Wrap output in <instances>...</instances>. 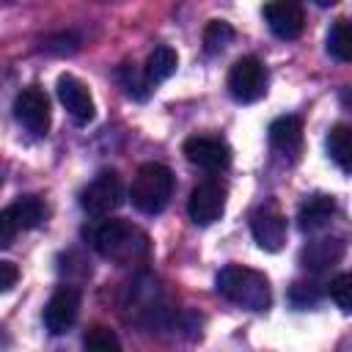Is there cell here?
Wrapping results in <instances>:
<instances>
[{"label":"cell","instance_id":"1","mask_svg":"<svg viewBox=\"0 0 352 352\" xmlns=\"http://www.w3.org/2000/svg\"><path fill=\"white\" fill-rule=\"evenodd\" d=\"M91 245L102 258L118 261V264H132L148 256L151 245L146 231L132 226L129 220H104L91 231Z\"/></svg>","mask_w":352,"mask_h":352},{"label":"cell","instance_id":"2","mask_svg":"<svg viewBox=\"0 0 352 352\" xmlns=\"http://www.w3.org/2000/svg\"><path fill=\"white\" fill-rule=\"evenodd\" d=\"M214 286H217L220 297H226L228 302H234L239 308H248V311H267L270 302H272L267 275L253 270V267L228 264L217 272Z\"/></svg>","mask_w":352,"mask_h":352},{"label":"cell","instance_id":"3","mask_svg":"<svg viewBox=\"0 0 352 352\" xmlns=\"http://www.w3.org/2000/svg\"><path fill=\"white\" fill-rule=\"evenodd\" d=\"M173 195V173L162 162H143L132 179L129 198L143 214H160Z\"/></svg>","mask_w":352,"mask_h":352},{"label":"cell","instance_id":"4","mask_svg":"<svg viewBox=\"0 0 352 352\" xmlns=\"http://www.w3.org/2000/svg\"><path fill=\"white\" fill-rule=\"evenodd\" d=\"M124 204V182L116 170H99L80 192V206L91 217H107Z\"/></svg>","mask_w":352,"mask_h":352},{"label":"cell","instance_id":"5","mask_svg":"<svg viewBox=\"0 0 352 352\" xmlns=\"http://www.w3.org/2000/svg\"><path fill=\"white\" fill-rule=\"evenodd\" d=\"M228 94L242 104L258 102L267 94V69H264V63L253 55L239 58L228 72Z\"/></svg>","mask_w":352,"mask_h":352},{"label":"cell","instance_id":"6","mask_svg":"<svg viewBox=\"0 0 352 352\" xmlns=\"http://www.w3.org/2000/svg\"><path fill=\"white\" fill-rule=\"evenodd\" d=\"M47 214V206L36 195H22L0 212V245H8L16 234L36 228Z\"/></svg>","mask_w":352,"mask_h":352},{"label":"cell","instance_id":"7","mask_svg":"<svg viewBox=\"0 0 352 352\" xmlns=\"http://www.w3.org/2000/svg\"><path fill=\"white\" fill-rule=\"evenodd\" d=\"M14 118L36 138L50 132V99L41 88H22L14 99Z\"/></svg>","mask_w":352,"mask_h":352},{"label":"cell","instance_id":"8","mask_svg":"<svg viewBox=\"0 0 352 352\" xmlns=\"http://www.w3.org/2000/svg\"><path fill=\"white\" fill-rule=\"evenodd\" d=\"M187 162L209 170V173H217V170H226L228 162H231V148L223 138H212V135H192L184 140L182 146Z\"/></svg>","mask_w":352,"mask_h":352},{"label":"cell","instance_id":"9","mask_svg":"<svg viewBox=\"0 0 352 352\" xmlns=\"http://www.w3.org/2000/svg\"><path fill=\"white\" fill-rule=\"evenodd\" d=\"M187 212L195 226H212L226 212V187L217 182L195 184L190 192V201H187Z\"/></svg>","mask_w":352,"mask_h":352},{"label":"cell","instance_id":"10","mask_svg":"<svg viewBox=\"0 0 352 352\" xmlns=\"http://www.w3.org/2000/svg\"><path fill=\"white\" fill-rule=\"evenodd\" d=\"M77 314H80V292L74 286H60L47 300L41 319L52 336H60L77 322Z\"/></svg>","mask_w":352,"mask_h":352},{"label":"cell","instance_id":"11","mask_svg":"<svg viewBox=\"0 0 352 352\" xmlns=\"http://www.w3.org/2000/svg\"><path fill=\"white\" fill-rule=\"evenodd\" d=\"M264 19L267 28L278 38H297L305 28V11L297 0H270L264 3Z\"/></svg>","mask_w":352,"mask_h":352},{"label":"cell","instance_id":"12","mask_svg":"<svg viewBox=\"0 0 352 352\" xmlns=\"http://www.w3.org/2000/svg\"><path fill=\"white\" fill-rule=\"evenodd\" d=\"M250 234H253V239L261 250L275 253L286 242V220L272 204H267L250 217Z\"/></svg>","mask_w":352,"mask_h":352},{"label":"cell","instance_id":"13","mask_svg":"<svg viewBox=\"0 0 352 352\" xmlns=\"http://www.w3.org/2000/svg\"><path fill=\"white\" fill-rule=\"evenodd\" d=\"M55 91H58L60 104L66 107V113H69L77 124H88V121L94 118V110H96V107H94V99H91L88 88H85L74 74H60Z\"/></svg>","mask_w":352,"mask_h":352},{"label":"cell","instance_id":"14","mask_svg":"<svg viewBox=\"0 0 352 352\" xmlns=\"http://www.w3.org/2000/svg\"><path fill=\"white\" fill-rule=\"evenodd\" d=\"M341 256H344V242L338 236H324V239H316V242L305 245L300 261H302L305 270L319 272V270H327V267L338 264Z\"/></svg>","mask_w":352,"mask_h":352},{"label":"cell","instance_id":"15","mask_svg":"<svg viewBox=\"0 0 352 352\" xmlns=\"http://www.w3.org/2000/svg\"><path fill=\"white\" fill-rule=\"evenodd\" d=\"M270 146L280 154H297L302 146V121L297 116H280L270 124Z\"/></svg>","mask_w":352,"mask_h":352},{"label":"cell","instance_id":"16","mask_svg":"<svg viewBox=\"0 0 352 352\" xmlns=\"http://www.w3.org/2000/svg\"><path fill=\"white\" fill-rule=\"evenodd\" d=\"M333 214H336V201L330 195H311L300 206L297 220L302 231H319L333 220Z\"/></svg>","mask_w":352,"mask_h":352},{"label":"cell","instance_id":"17","mask_svg":"<svg viewBox=\"0 0 352 352\" xmlns=\"http://www.w3.org/2000/svg\"><path fill=\"white\" fill-rule=\"evenodd\" d=\"M176 66H179V55H176V50L168 47V44H160V47H154V52L146 58V69H143V74H146V80H148L151 88H154V85L165 82L168 77H173Z\"/></svg>","mask_w":352,"mask_h":352},{"label":"cell","instance_id":"18","mask_svg":"<svg viewBox=\"0 0 352 352\" xmlns=\"http://www.w3.org/2000/svg\"><path fill=\"white\" fill-rule=\"evenodd\" d=\"M327 154H330V160L344 173H349V168H352V132H349L346 124H336L330 129V135H327Z\"/></svg>","mask_w":352,"mask_h":352},{"label":"cell","instance_id":"19","mask_svg":"<svg viewBox=\"0 0 352 352\" xmlns=\"http://www.w3.org/2000/svg\"><path fill=\"white\" fill-rule=\"evenodd\" d=\"M327 52L336 60L349 63V58H352V36H349V22L346 19H336V25L330 28V33H327Z\"/></svg>","mask_w":352,"mask_h":352},{"label":"cell","instance_id":"20","mask_svg":"<svg viewBox=\"0 0 352 352\" xmlns=\"http://www.w3.org/2000/svg\"><path fill=\"white\" fill-rule=\"evenodd\" d=\"M118 82H121L124 94L132 96V99H138V102H143V99L151 94V82L146 80V74L138 72V69L129 66V63H124V66L118 69Z\"/></svg>","mask_w":352,"mask_h":352},{"label":"cell","instance_id":"21","mask_svg":"<svg viewBox=\"0 0 352 352\" xmlns=\"http://www.w3.org/2000/svg\"><path fill=\"white\" fill-rule=\"evenodd\" d=\"M234 41V28L223 19H212L206 28H204V47L206 52H220L226 50L228 44Z\"/></svg>","mask_w":352,"mask_h":352},{"label":"cell","instance_id":"22","mask_svg":"<svg viewBox=\"0 0 352 352\" xmlns=\"http://www.w3.org/2000/svg\"><path fill=\"white\" fill-rule=\"evenodd\" d=\"M330 300L344 311L349 314L352 311V275L349 272H338L333 280H330Z\"/></svg>","mask_w":352,"mask_h":352},{"label":"cell","instance_id":"23","mask_svg":"<svg viewBox=\"0 0 352 352\" xmlns=\"http://www.w3.org/2000/svg\"><path fill=\"white\" fill-rule=\"evenodd\" d=\"M82 344H85L88 349H94V352H116V349H121L118 336H116L113 330H107V327H91V330L85 333Z\"/></svg>","mask_w":352,"mask_h":352},{"label":"cell","instance_id":"24","mask_svg":"<svg viewBox=\"0 0 352 352\" xmlns=\"http://www.w3.org/2000/svg\"><path fill=\"white\" fill-rule=\"evenodd\" d=\"M319 300V289H316V283H294V289H292V302L294 305H300V308H308V305H314Z\"/></svg>","mask_w":352,"mask_h":352},{"label":"cell","instance_id":"25","mask_svg":"<svg viewBox=\"0 0 352 352\" xmlns=\"http://www.w3.org/2000/svg\"><path fill=\"white\" fill-rule=\"evenodd\" d=\"M19 280V270L14 261H0V292H11Z\"/></svg>","mask_w":352,"mask_h":352},{"label":"cell","instance_id":"26","mask_svg":"<svg viewBox=\"0 0 352 352\" xmlns=\"http://www.w3.org/2000/svg\"><path fill=\"white\" fill-rule=\"evenodd\" d=\"M314 3H316V6H333L336 0H314Z\"/></svg>","mask_w":352,"mask_h":352},{"label":"cell","instance_id":"27","mask_svg":"<svg viewBox=\"0 0 352 352\" xmlns=\"http://www.w3.org/2000/svg\"><path fill=\"white\" fill-rule=\"evenodd\" d=\"M0 184H3V176H0Z\"/></svg>","mask_w":352,"mask_h":352}]
</instances>
